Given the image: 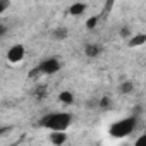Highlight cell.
I'll return each mask as SVG.
<instances>
[{"instance_id": "6da1fadb", "label": "cell", "mask_w": 146, "mask_h": 146, "mask_svg": "<svg viewBox=\"0 0 146 146\" xmlns=\"http://www.w3.org/2000/svg\"><path fill=\"white\" fill-rule=\"evenodd\" d=\"M72 124V115L69 112H50L40 119V127L46 131H67Z\"/></svg>"}, {"instance_id": "7a4b0ae2", "label": "cell", "mask_w": 146, "mask_h": 146, "mask_svg": "<svg viewBox=\"0 0 146 146\" xmlns=\"http://www.w3.org/2000/svg\"><path fill=\"white\" fill-rule=\"evenodd\" d=\"M136 131V119L134 117H127L122 120H117L110 125V136L112 137H127L131 132Z\"/></svg>"}, {"instance_id": "3957f363", "label": "cell", "mask_w": 146, "mask_h": 146, "mask_svg": "<svg viewBox=\"0 0 146 146\" xmlns=\"http://www.w3.org/2000/svg\"><path fill=\"white\" fill-rule=\"evenodd\" d=\"M60 69H62L60 60L55 58V57H48V58H45V60H41V62L38 64L36 72H40V74H45V76H53V74H57Z\"/></svg>"}, {"instance_id": "277c9868", "label": "cell", "mask_w": 146, "mask_h": 146, "mask_svg": "<svg viewBox=\"0 0 146 146\" xmlns=\"http://www.w3.org/2000/svg\"><path fill=\"white\" fill-rule=\"evenodd\" d=\"M24 57H26V48L21 43H16L7 50V60L11 64H19L24 60Z\"/></svg>"}, {"instance_id": "5b68a950", "label": "cell", "mask_w": 146, "mask_h": 146, "mask_svg": "<svg viewBox=\"0 0 146 146\" xmlns=\"http://www.w3.org/2000/svg\"><path fill=\"white\" fill-rule=\"evenodd\" d=\"M67 141V134L65 131H50V143L55 146H60Z\"/></svg>"}, {"instance_id": "8992f818", "label": "cell", "mask_w": 146, "mask_h": 146, "mask_svg": "<svg viewBox=\"0 0 146 146\" xmlns=\"http://www.w3.org/2000/svg\"><path fill=\"white\" fill-rule=\"evenodd\" d=\"M144 43H146V35H144V33L134 35V36L129 40V46H143Z\"/></svg>"}, {"instance_id": "52a82bcc", "label": "cell", "mask_w": 146, "mask_h": 146, "mask_svg": "<svg viewBox=\"0 0 146 146\" xmlns=\"http://www.w3.org/2000/svg\"><path fill=\"white\" fill-rule=\"evenodd\" d=\"M84 11H86V4H83V2H78V4H72V5H70V9H69V14H70V16H81Z\"/></svg>"}, {"instance_id": "ba28073f", "label": "cell", "mask_w": 146, "mask_h": 146, "mask_svg": "<svg viewBox=\"0 0 146 146\" xmlns=\"http://www.w3.org/2000/svg\"><path fill=\"white\" fill-rule=\"evenodd\" d=\"M84 52H86V55H88V57H96V55H100V53H102V46H100V45H96V43H88Z\"/></svg>"}, {"instance_id": "9c48e42d", "label": "cell", "mask_w": 146, "mask_h": 146, "mask_svg": "<svg viewBox=\"0 0 146 146\" xmlns=\"http://www.w3.org/2000/svg\"><path fill=\"white\" fill-rule=\"evenodd\" d=\"M53 36H55L57 40H65V38H67V29H65V28H58V29L53 31Z\"/></svg>"}, {"instance_id": "30bf717a", "label": "cell", "mask_w": 146, "mask_h": 146, "mask_svg": "<svg viewBox=\"0 0 146 146\" xmlns=\"http://www.w3.org/2000/svg\"><path fill=\"white\" fill-rule=\"evenodd\" d=\"M102 16H93V17H90L88 21H86V28L88 29H93V28H96V24H98V19H100Z\"/></svg>"}, {"instance_id": "8fae6325", "label": "cell", "mask_w": 146, "mask_h": 146, "mask_svg": "<svg viewBox=\"0 0 146 146\" xmlns=\"http://www.w3.org/2000/svg\"><path fill=\"white\" fill-rule=\"evenodd\" d=\"M120 91H122L124 95H129V93L134 91V84H132V83H124V84H120Z\"/></svg>"}, {"instance_id": "7c38bea8", "label": "cell", "mask_w": 146, "mask_h": 146, "mask_svg": "<svg viewBox=\"0 0 146 146\" xmlns=\"http://www.w3.org/2000/svg\"><path fill=\"white\" fill-rule=\"evenodd\" d=\"M72 100H74V98H72V95L69 91H64L60 95V102H64V103H72Z\"/></svg>"}, {"instance_id": "4fadbf2b", "label": "cell", "mask_w": 146, "mask_h": 146, "mask_svg": "<svg viewBox=\"0 0 146 146\" xmlns=\"http://www.w3.org/2000/svg\"><path fill=\"white\" fill-rule=\"evenodd\" d=\"M113 4H115V0H107V2H105V5H103V14H108V12L112 11Z\"/></svg>"}, {"instance_id": "5bb4252c", "label": "cell", "mask_w": 146, "mask_h": 146, "mask_svg": "<svg viewBox=\"0 0 146 146\" xmlns=\"http://www.w3.org/2000/svg\"><path fill=\"white\" fill-rule=\"evenodd\" d=\"M9 5H11L9 0H0V14H4V12L9 9Z\"/></svg>"}, {"instance_id": "9a60e30c", "label": "cell", "mask_w": 146, "mask_h": 146, "mask_svg": "<svg viewBox=\"0 0 146 146\" xmlns=\"http://www.w3.org/2000/svg\"><path fill=\"white\" fill-rule=\"evenodd\" d=\"M7 131H9V127H0V137H2V136L7 132Z\"/></svg>"}, {"instance_id": "2e32d148", "label": "cell", "mask_w": 146, "mask_h": 146, "mask_svg": "<svg viewBox=\"0 0 146 146\" xmlns=\"http://www.w3.org/2000/svg\"><path fill=\"white\" fill-rule=\"evenodd\" d=\"M5 31H7V28L0 24V36H4V33H5Z\"/></svg>"}]
</instances>
